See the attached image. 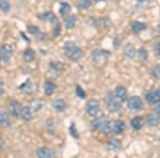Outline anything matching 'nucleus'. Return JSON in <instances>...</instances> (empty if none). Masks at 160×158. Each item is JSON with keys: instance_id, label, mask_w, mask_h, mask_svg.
Masks as SVG:
<instances>
[{"instance_id": "1", "label": "nucleus", "mask_w": 160, "mask_h": 158, "mask_svg": "<svg viewBox=\"0 0 160 158\" xmlns=\"http://www.w3.org/2000/svg\"><path fill=\"white\" fill-rule=\"evenodd\" d=\"M90 128L92 131H100L104 134L111 133V122L108 121L106 115H100L95 118L90 124Z\"/></svg>"}, {"instance_id": "2", "label": "nucleus", "mask_w": 160, "mask_h": 158, "mask_svg": "<svg viewBox=\"0 0 160 158\" xmlns=\"http://www.w3.org/2000/svg\"><path fill=\"white\" fill-rule=\"evenodd\" d=\"M63 50H64V54H65L68 59H71L72 61H76V62L83 58V55H84L83 50L80 47H78L74 42H66L63 45Z\"/></svg>"}, {"instance_id": "3", "label": "nucleus", "mask_w": 160, "mask_h": 158, "mask_svg": "<svg viewBox=\"0 0 160 158\" xmlns=\"http://www.w3.org/2000/svg\"><path fill=\"white\" fill-rule=\"evenodd\" d=\"M38 18L41 20H44V22L50 23L51 26H52L53 37H58L61 33V25L58 20V17H57L52 12H45V13H42V14H38Z\"/></svg>"}, {"instance_id": "4", "label": "nucleus", "mask_w": 160, "mask_h": 158, "mask_svg": "<svg viewBox=\"0 0 160 158\" xmlns=\"http://www.w3.org/2000/svg\"><path fill=\"white\" fill-rule=\"evenodd\" d=\"M106 105L111 112H118L122 109V102L115 96L114 93H108L106 96Z\"/></svg>"}, {"instance_id": "5", "label": "nucleus", "mask_w": 160, "mask_h": 158, "mask_svg": "<svg viewBox=\"0 0 160 158\" xmlns=\"http://www.w3.org/2000/svg\"><path fill=\"white\" fill-rule=\"evenodd\" d=\"M109 55H110L109 51L104 50V49H96V50H94L92 54L93 62L98 66L104 65V64L107 63Z\"/></svg>"}, {"instance_id": "6", "label": "nucleus", "mask_w": 160, "mask_h": 158, "mask_svg": "<svg viewBox=\"0 0 160 158\" xmlns=\"http://www.w3.org/2000/svg\"><path fill=\"white\" fill-rule=\"evenodd\" d=\"M100 110V103L97 99H90L87 103L86 111L90 116H96Z\"/></svg>"}, {"instance_id": "7", "label": "nucleus", "mask_w": 160, "mask_h": 158, "mask_svg": "<svg viewBox=\"0 0 160 158\" xmlns=\"http://www.w3.org/2000/svg\"><path fill=\"white\" fill-rule=\"evenodd\" d=\"M13 55V48L10 44H3L0 47V60L4 63H8L12 58Z\"/></svg>"}, {"instance_id": "8", "label": "nucleus", "mask_w": 160, "mask_h": 158, "mask_svg": "<svg viewBox=\"0 0 160 158\" xmlns=\"http://www.w3.org/2000/svg\"><path fill=\"white\" fill-rule=\"evenodd\" d=\"M145 99L149 105H156L160 103V88L149 90L145 94Z\"/></svg>"}, {"instance_id": "9", "label": "nucleus", "mask_w": 160, "mask_h": 158, "mask_svg": "<svg viewBox=\"0 0 160 158\" xmlns=\"http://www.w3.org/2000/svg\"><path fill=\"white\" fill-rule=\"evenodd\" d=\"M56 151L50 146H41L37 151V156L38 158H51L56 156Z\"/></svg>"}, {"instance_id": "10", "label": "nucleus", "mask_w": 160, "mask_h": 158, "mask_svg": "<svg viewBox=\"0 0 160 158\" xmlns=\"http://www.w3.org/2000/svg\"><path fill=\"white\" fill-rule=\"evenodd\" d=\"M127 106L130 110L139 111L142 109V107H143V100H142V98L139 96H132L128 99Z\"/></svg>"}, {"instance_id": "11", "label": "nucleus", "mask_w": 160, "mask_h": 158, "mask_svg": "<svg viewBox=\"0 0 160 158\" xmlns=\"http://www.w3.org/2000/svg\"><path fill=\"white\" fill-rule=\"evenodd\" d=\"M22 104L18 100H11L9 104V113L15 118H19L20 116V111H22Z\"/></svg>"}, {"instance_id": "12", "label": "nucleus", "mask_w": 160, "mask_h": 158, "mask_svg": "<svg viewBox=\"0 0 160 158\" xmlns=\"http://www.w3.org/2000/svg\"><path fill=\"white\" fill-rule=\"evenodd\" d=\"M48 69H49L50 74L55 75V76H59L63 72L64 65L60 61H51L48 64Z\"/></svg>"}, {"instance_id": "13", "label": "nucleus", "mask_w": 160, "mask_h": 158, "mask_svg": "<svg viewBox=\"0 0 160 158\" xmlns=\"http://www.w3.org/2000/svg\"><path fill=\"white\" fill-rule=\"evenodd\" d=\"M27 31L30 33L31 35H33V37L37 38L38 40H40V41H44L46 38H47L46 33H44L43 31L38 27V26H28Z\"/></svg>"}, {"instance_id": "14", "label": "nucleus", "mask_w": 160, "mask_h": 158, "mask_svg": "<svg viewBox=\"0 0 160 158\" xmlns=\"http://www.w3.org/2000/svg\"><path fill=\"white\" fill-rule=\"evenodd\" d=\"M125 130V123L122 120H117L114 122H111V133L115 135L123 134Z\"/></svg>"}, {"instance_id": "15", "label": "nucleus", "mask_w": 160, "mask_h": 158, "mask_svg": "<svg viewBox=\"0 0 160 158\" xmlns=\"http://www.w3.org/2000/svg\"><path fill=\"white\" fill-rule=\"evenodd\" d=\"M114 95L117 96L121 102H126L128 99V95H127V90L125 87L123 85H118L114 89Z\"/></svg>"}, {"instance_id": "16", "label": "nucleus", "mask_w": 160, "mask_h": 158, "mask_svg": "<svg viewBox=\"0 0 160 158\" xmlns=\"http://www.w3.org/2000/svg\"><path fill=\"white\" fill-rule=\"evenodd\" d=\"M11 118L10 113L6 111H0V127L2 128H9L11 126Z\"/></svg>"}, {"instance_id": "17", "label": "nucleus", "mask_w": 160, "mask_h": 158, "mask_svg": "<svg viewBox=\"0 0 160 158\" xmlns=\"http://www.w3.org/2000/svg\"><path fill=\"white\" fill-rule=\"evenodd\" d=\"M66 107H68V104L63 98H57L52 102V108L57 112H63V111H65Z\"/></svg>"}, {"instance_id": "18", "label": "nucleus", "mask_w": 160, "mask_h": 158, "mask_svg": "<svg viewBox=\"0 0 160 158\" xmlns=\"http://www.w3.org/2000/svg\"><path fill=\"white\" fill-rule=\"evenodd\" d=\"M122 147V141L117 138H111L107 142V149L110 151H117Z\"/></svg>"}, {"instance_id": "19", "label": "nucleus", "mask_w": 160, "mask_h": 158, "mask_svg": "<svg viewBox=\"0 0 160 158\" xmlns=\"http://www.w3.org/2000/svg\"><path fill=\"white\" fill-rule=\"evenodd\" d=\"M20 118L24 121H31L33 118V112L31 110L30 106H22L20 111Z\"/></svg>"}, {"instance_id": "20", "label": "nucleus", "mask_w": 160, "mask_h": 158, "mask_svg": "<svg viewBox=\"0 0 160 158\" xmlns=\"http://www.w3.org/2000/svg\"><path fill=\"white\" fill-rule=\"evenodd\" d=\"M146 121H148L149 126H158L160 123V115H157L156 112H151L148 115V118H146Z\"/></svg>"}, {"instance_id": "21", "label": "nucleus", "mask_w": 160, "mask_h": 158, "mask_svg": "<svg viewBox=\"0 0 160 158\" xmlns=\"http://www.w3.org/2000/svg\"><path fill=\"white\" fill-rule=\"evenodd\" d=\"M57 90V84L51 80H48V81L45 82V85H44V91H45V94L47 96H51L53 95V93L56 92Z\"/></svg>"}, {"instance_id": "22", "label": "nucleus", "mask_w": 160, "mask_h": 158, "mask_svg": "<svg viewBox=\"0 0 160 158\" xmlns=\"http://www.w3.org/2000/svg\"><path fill=\"white\" fill-rule=\"evenodd\" d=\"M123 51L124 55L129 59H133L136 57V48L133 47L132 44H126L123 48Z\"/></svg>"}, {"instance_id": "23", "label": "nucleus", "mask_w": 160, "mask_h": 158, "mask_svg": "<svg viewBox=\"0 0 160 158\" xmlns=\"http://www.w3.org/2000/svg\"><path fill=\"white\" fill-rule=\"evenodd\" d=\"M19 91L25 93V94H30V93H32L33 91V84L32 82H31L30 79L26 80L24 84H22L19 85Z\"/></svg>"}, {"instance_id": "24", "label": "nucleus", "mask_w": 160, "mask_h": 158, "mask_svg": "<svg viewBox=\"0 0 160 158\" xmlns=\"http://www.w3.org/2000/svg\"><path fill=\"white\" fill-rule=\"evenodd\" d=\"M130 125L135 130H140L144 125L143 118H141V116H135V118L130 121Z\"/></svg>"}, {"instance_id": "25", "label": "nucleus", "mask_w": 160, "mask_h": 158, "mask_svg": "<svg viewBox=\"0 0 160 158\" xmlns=\"http://www.w3.org/2000/svg\"><path fill=\"white\" fill-rule=\"evenodd\" d=\"M22 58H24L25 62H32V61L35 60V58H37V53H35L33 49L28 48L24 51Z\"/></svg>"}, {"instance_id": "26", "label": "nucleus", "mask_w": 160, "mask_h": 158, "mask_svg": "<svg viewBox=\"0 0 160 158\" xmlns=\"http://www.w3.org/2000/svg\"><path fill=\"white\" fill-rule=\"evenodd\" d=\"M77 18L75 15H68L64 19V26H65L66 29H73L76 26Z\"/></svg>"}, {"instance_id": "27", "label": "nucleus", "mask_w": 160, "mask_h": 158, "mask_svg": "<svg viewBox=\"0 0 160 158\" xmlns=\"http://www.w3.org/2000/svg\"><path fill=\"white\" fill-rule=\"evenodd\" d=\"M146 27H148V26H146V24H144V23L135 22L132 25H131V30H132V32H135V33H140L143 30H145Z\"/></svg>"}, {"instance_id": "28", "label": "nucleus", "mask_w": 160, "mask_h": 158, "mask_svg": "<svg viewBox=\"0 0 160 158\" xmlns=\"http://www.w3.org/2000/svg\"><path fill=\"white\" fill-rule=\"evenodd\" d=\"M71 11V6L65 1L60 2V8H59V13L62 16H65L66 14H68V12Z\"/></svg>"}, {"instance_id": "29", "label": "nucleus", "mask_w": 160, "mask_h": 158, "mask_svg": "<svg viewBox=\"0 0 160 158\" xmlns=\"http://www.w3.org/2000/svg\"><path fill=\"white\" fill-rule=\"evenodd\" d=\"M42 107H43V102L40 99H34V100H32L30 104V108H31V110H32L33 113L40 111Z\"/></svg>"}, {"instance_id": "30", "label": "nucleus", "mask_w": 160, "mask_h": 158, "mask_svg": "<svg viewBox=\"0 0 160 158\" xmlns=\"http://www.w3.org/2000/svg\"><path fill=\"white\" fill-rule=\"evenodd\" d=\"M138 58L141 62H145L148 59V51L144 47H141L138 50Z\"/></svg>"}, {"instance_id": "31", "label": "nucleus", "mask_w": 160, "mask_h": 158, "mask_svg": "<svg viewBox=\"0 0 160 158\" xmlns=\"http://www.w3.org/2000/svg\"><path fill=\"white\" fill-rule=\"evenodd\" d=\"M92 6V0H78V7L81 10H88Z\"/></svg>"}, {"instance_id": "32", "label": "nucleus", "mask_w": 160, "mask_h": 158, "mask_svg": "<svg viewBox=\"0 0 160 158\" xmlns=\"http://www.w3.org/2000/svg\"><path fill=\"white\" fill-rule=\"evenodd\" d=\"M75 93H76L77 97L81 98V99H83V98H86V97H87V93H86V91H84V90L82 89V88L80 87L79 84L75 87Z\"/></svg>"}, {"instance_id": "33", "label": "nucleus", "mask_w": 160, "mask_h": 158, "mask_svg": "<svg viewBox=\"0 0 160 158\" xmlns=\"http://www.w3.org/2000/svg\"><path fill=\"white\" fill-rule=\"evenodd\" d=\"M11 9V4L8 0H0V10L4 13H8Z\"/></svg>"}, {"instance_id": "34", "label": "nucleus", "mask_w": 160, "mask_h": 158, "mask_svg": "<svg viewBox=\"0 0 160 158\" xmlns=\"http://www.w3.org/2000/svg\"><path fill=\"white\" fill-rule=\"evenodd\" d=\"M151 75L155 79H160V66H153L151 69Z\"/></svg>"}, {"instance_id": "35", "label": "nucleus", "mask_w": 160, "mask_h": 158, "mask_svg": "<svg viewBox=\"0 0 160 158\" xmlns=\"http://www.w3.org/2000/svg\"><path fill=\"white\" fill-rule=\"evenodd\" d=\"M68 130H69V134L72 135V137H73V138H75V139H79L78 131H77L76 127H75V124H74V123H72V125L69 126Z\"/></svg>"}, {"instance_id": "36", "label": "nucleus", "mask_w": 160, "mask_h": 158, "mask_svg": "<svg viewBox=\"0 0 160 158\" xmlns=\"http://www.w3.org/2000/svg\"><path fill=\"white\" fill-rule=\"evenodd\" d=\"M136 2H137V6L144 8V7H146L148 4L149 0H136Z\"/></svg>"}, {"instance_id": "37", "label": "nucleus", "mask_w": 160, "mask_h": 158, "mask_svg": "<svg viewBox=\"0 0 160 158\" xmlns=\"http://www.w3.org/2000/svg\"><path fill=\"white\" fill-rule=\"evenodd\" d=\"M3 94H4V84H3V82L0 80V96H2Z\"/></svg>"}, {"instance_id": "38", "label": "nucleus", "mask_w": 160, "mask_h": 158, "mask_svg": "<svg viewBox=\"0 0 160 158\" xmlns=\"http://www.w3.org/2000/svg\"><path fill=\"white\" fill-rule=\"evenodd\" d=\"M155 51H156L157 55L160 56V41L156 44V46H155Z\"/></svg>"}, {"instance_id": "39", "label": "nucleus", "mask_w": 160, "mask_h": 158, "mask_svg": "<svg viewBox=\"0 0 160 158\" xmlns=\"http://www.w3.org/2000/svg\"><path fill=\"white\" fill-rule=\"evenodd\" d=\"M4 145H6V144H4L3 139H2V138H0V151H2V150L4 149Z\"/></svg>"}, {"instance_id": "40", "label": "nucleus", "mask_w": 160, "mask_h": 158, "mask_svg": "<svg viewBox=\"0 0 160 158\" xmlns=\"http://www.w3.org/2000/svg\"><path fill=\"white\" fill-rule=\"evenodd\" d=\"M155 112H156L157 115H160V104H159L158 106H157L156 108H155Z\"/></svg>"}, {"instance_id": "41", "label": "nucleus", "mask_w": 160, "mask_h": 158, "mask_svg": "<svg viewBox=\"0 0 160 158\" xmlns=\"http://www.w3.org/2000/svg\"><path fill=\"white\" fill-rule=\"evenodd\" d=\"M102 1H104V0H94V2H96V3L97 2H102Z\"/></svg>"}, {"instance_id": "42", "label": "nucleus", "mask_w": 160, "mask_h": 158, "mask_svg": "<svg viewBox=\"0 0 160 158\" xmlns=\"http://www.w3.org/2000/svg\"><path fill=\"white\" fill-rule=\"evenodd\" d=\"M115 1H118V0H115Z\"/></svg>"}]
</instances>
